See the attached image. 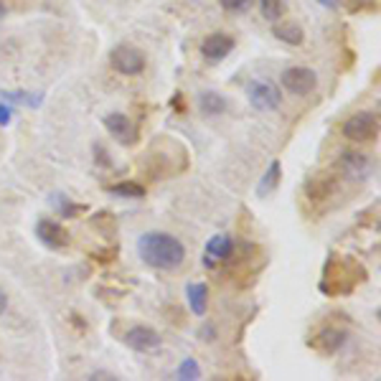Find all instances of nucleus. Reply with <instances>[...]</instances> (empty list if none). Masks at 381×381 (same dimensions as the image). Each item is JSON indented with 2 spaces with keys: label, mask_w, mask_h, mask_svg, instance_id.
Segmentation results:
<instances>
[{
  "label": "nucleus",
  "mask_w": 381,
  "mask_h": 381,
  "mask_svg": "<svg viewBox=\"0 0 381 381\" xmlns=\"http://www.w3.org/2000/svg\"><path fill=\"white\" fill-rule=\"evenodd\" d=\"M6 305H8V297H6V292H0V313L6 310Z\"/></svg>",
  "instance_id": "27"
},
{
  "label": "nucleus",
  "mask_w": 381,
  "mask_h": 381,
  "mask_svg": "<svg viewBox=\"0 0 381 381\" xmlns=\"http://www.w3.org/2000/svg\"><path fill=\"white\" fill-rule=\"evenodd\" d=\"M0 10H3V6H0Z\"/></svg>",
  "instance_id": "28"
},
{
  "label": "nucleus",
  "mask_w": 381,
  "mask_h": 381,
  "mask_svg": "<svg viewBox=\"0 0 381 381\" xmlns=\"http://www.w3.org/2000/svg\"><path fill=\"white\" fill-rule=\"evenodd\" d=\"M343 138L353 142H369L379 135V115L376 112H356L341 127Z\"/></svg>",
  "instance_id": "4"
},
{
  "label": "nucleus",
  "mask_w": 381,
  "mask_h": 381,
  "mask_svg": "<svg viewBox=\"0 0 381 381\" xmlns=\"http://www.w3.org/2000/svg\"><path fill=\"white\" fill-rule=\"evenodd\" d=\"M109 66L117 71V74H124V77H135V74H140L145 69V54H142L140 48L135 46H115L109 51Z\"/></svg>",
  "instance_id": "5"
},
{
  "label": "nucleus",
  "mask_w": 381,
  "mask_h": 381,
  "mask_svg": "<svg viewBox=\"0 0 381 381\" xmlns=\"http://www.w3.org/2000/svg\"><path fill=\"white\" fill-rule=\"evenodd\" d=\"M138 254L148 267L153 270H163L173 272L183 265L186 259V247L180 244L173 234L165 232H148L138 239Z\"/></svg>",
  "instance_id": "1"
},
{
  "label": "nucleus",
  "mask_w": 381,
  "mask_h": 381,
  "mask_svg": "<svg viewBox=\"0 0 381 381\" xmlns=\"http://www.w3.org/2000/svg\"><path fill=\"white\" fill-rule=\"evenodd\" d=\"M366 280V270L358 265L356 259L341 257V254H331L323 270V280H320V292L335 297V295H351L353 290Z\"/></svg>",
  "instance_id": "2"
},
{
  "label": "nucleus",
  "mask_w": 381,
  "mask_h": 381,
  "mask_svg": "<svg viewBox=\"0 0 381 381\" xmlns=\"http://www.w3.org/2000/svg\"><path fill=\"white\" fill-rule=\"evenodd\" d=\"M282 86L290 94H310L318 86V74L308 66H290L282 74Z\"/></svg>",
  "instance_id": "7"
},
{
  "label": "nucleus",
  "mask_w": 381,
  "mask_h": 381,
  "mask_svg": "<svg viewBox=\"0 0 381 381\" xmlns=\"http://www.w3.org/2000/svg\"><path fill=\"white\" fill-rule=\"evenodd\" d=\"M346 338H349L346 323H338L335 315H331L326 323H320V326L315 328V333L308 338V346H310L315 353H320V356H333V353H338V351L343 349Z\"/></svg>",
  "instance_id": "3"
},
{
  "label": "nucleus",
  "mask_w": 381,
  "mask_h": 381,
  "mask_svg": "<svg viewBox=\"0 0 381 381\" xmlns=\"http://www.w3.org/2000/svg\"><path fill=\"white\" fill-rule=\"evenodd\" d=\"M234 254V239L229 234H216L211 236L209 244H206V257H214V259H229Z\"/></svg>",
  "instance_id": "16"
},
{
  "label": "nucleus",
  "mask_w": 381,
  "mask_h": 381,
  "mask_svg": "<svg viewBox=\"0 0 381 381\" xmlns=\"http://www.w3.org/2000/svg\"><path fill=\"white\" fill-rule=\"evenodd\" d=\"M36 236H39L48 249H64L69 244V232L62 224H56L51 219H41L36 224Z\"/></svg>",
  "instance_id": "11"
},
{
  "label": "nucleus",
  "mask_w": 381,
  "mask_h": 381,
  "mask_svg": "<svg viewBox=\"0 0 381 381\" xmlns=\"http://www.w3.org/2000/svg\"><path fill=\"white\" fill-rule=\"evenodd\" d=\"M234 51V39L229 36V33H221V31H216V33H209L206 39H203V44H201V54H203V59L206 62H224L226 56L232 54Z\"/></svg>",
  "instance_id": "9"
},
{
  "label": "nucleus",
  "mask_w": 381,
  "mask_h": 381,
  "mask_svg": "<svg viewBox=\"0 0 381 381\" xmlns=\"http://www.w3.org/2000/svg\"><path fill=\"white\" fill-rule=\"evenodd\" d=\"M186 297H188V308L194 310V315H206V310H209V285H203V282H188Z\"/></svg>",
  "instance_id": "14"
},
{
  "label": "nucleus",
  "mask_w": 381,
  "mask_h": 381,
  "mask_svg": "<svg viewBox=\"0 0 381 381\" xmlns=\"http://www.w3.org/2000/svg\"><path fill=\"white\" fill-rule=\"evenodd\" d=\"M107 191H109V194H115V196H127V198H142V196H145V188H142L140 183H135V180L112 183Z\"/></svg>",
  "instance_id": "19"
},
{
  "label": "nucleus",
  "mask_w": 381,
  "mask_h": 381,
  "mask_svg": "<svg viewBox=\"0 0 381 381\" xmlns=\"http://www.w3.org/2000/svg\"><path fill=\"white\" fill-rule=\"evenodd\" d=\"M259 8H262V16L267 18V21H272V24H277L282 16H285V0H259Z\"/></svg>",
  "instance_id": "20"
},
{
  "label": "nucleus",
  "mask_w": 381,
  "mask_h": 381,
  "mask_svg": "<svg viewBox=\"0 0 381 381\" xmlns=\"http://www.w3.org/2000/svg\"><path fill=\"white\" fill-rule=\"evenodd\" d=\"M104 127L109 130V135H115L117 142L122 145H133L138 140V130L133 127L130 117L122 115V112H112V115L104 117Z\"/></svg>",
  "instance_id": "10"
},
{
  "label": "nucleus",
  "mask_w": 381,
  "mask_h": 381,
  "mask_svg": "<svg viewBox=\"0 0 381 381\" xmlns=\"http://www.w3.org/2000/svg\"><path fill=\"white\" fill-rule=\"evenodd\" d=\"M56 209L62 211L64 216H79V214L84 211V206H79V203H71L69 198H66L64 203H56Z\"/></svg>",
  "instance_id": "24"
},
{
  "label": "nucleus",
  "mask_w": 381,
  "mask_h": 381,
  "mask_svg": "<svg viewBox=\"0 0 381 381\" xmlns=\"http://www.w3.org/2000/svg\"><path fill=\"white\" fill-rule=\"evenodd\" d=\"M280 178H282V165H280V160H272V163H270V168H267V173H265V178L259 180L257 194L259 196H267L270 191H275V188H277V183H280Z\"/></svg>",
  "instance_id": "17"
},
{
  "label": "nucleus",
  "mask_w": 381,
  "mask_h": 381,
  "mask_svg": "<svg viewBox=\"0 0 381 381\" xmlns=\"http://www.w3.org/2000/svg\"><path fill=\"white\" fill-rule=\"evenodd\" d=\"M198 107H201L203 115H221L226 109V100L216 92H203L198 97Z\"/></svg>",
  "instance_id": "18"
},
{
  "label": "nucleus",
  "mask_w": 381,
  "mask_h": 381,
  "mask_svg": "<svg viewBox=\"0 0 381 381\" xmlns=\"http://www.w3.org/2000/svg\"><path fill=\"white\" fill-rule=\"evenodd\" d=\"M335 191V176L333 173H315L305 180V198L310 201H326Z\"/></svg>",
  "instance_id": "12"
},
{
  "label": "nucleus",
  "mask_w": 381,
  "mask_h": 381,
  "mask_svg": "<svg viewBox=\"0 0 381 381\" xmlns=\"http://www.w3.org/2000/svg\"><path fill=\"white\" fill-rule=\"evenodd\" d=\"M254 0H219V6L226 10V13H244V10L252 8Z\"/></svg>",
  "instance_id": "23"
},
{
  "label": "nucleus",
  "mask_w": 381,
  "mask_h": 381,
  "mask_svg": "<svg viewBox=\"0 0 381 381\" xmlns=\"http://www.w3.org/2000/svg\"><path fill=\"white\" fill-rule=\"evenodd\" d=\"M176 376H178V379H191V381L201 379V366L196 364V358H183L180 366L176 369Z\"/></svg>",
  "instance_id": "21"
},
{
  "label": "nucleus",
  "mask_w": 381,
  "mask_h": 381,
  "mask_svg": "<svg viewBox=\"0 0 381 381\" xmlns=\"http://www.w3.org/2000/svg\"><path fill=\"white\" fill-rule=\"evenodd\" d=\"M0 100L6 102V104H33V107H39L41 104V97H28L26 92H0Z\"/></svg>",
  "instance_id": "22"
},
{
  "label": "nucleus",
  "mask_w": 381,
  "mask_h": 381,
  "mask_svg": "<svg viewBox=\"0 0 381 381\" xmlns=\"http://www.w3.org/2000/svg\"><path fill=\"white\" fill-rule=\"evenodd\" d=\"M247 97H249V102H252V107H257V109H277L282 104L280 89H277L272 82H267V79H254V82H249Z\"/></svg>",
  "instance_id": "6"
},
{
  "label": "nucleus",
  "mask_w": 381,
  "mask_h": 381,
  "mask_svg": "<svg viewBox=\"0 0 381 381\" xmlns=\"http://www.w3.org/2000/svg\"><path fill=\"white\" fill-rule=\"evenodd\" d=\"M115 254H117V247H109L107 252H97V254H94V259H97V262H112V259H115Z\"/></svg>",
  "instance_id": "26"
},
{
  "label": "nucleus",
  "mask_w": 381,
  "mask_h": 381,
  "mask_svg": "<svg viewBox=\"0 0 381 381\" xmlns=\"http://www.w3.org/2000/svg\"><path fill=\"white\" fill-rule=\"evenodd\" d=\"M124 346H130L133 351H140V353H148V351H156L160 349V333H158L156 328H148V326H135L130 328L127 333H124Z\"/></svg>",
  "instance_id": "8"
},
{
  "label": "nucleus",
  "mask_w": 381,
  "mask_h": 381,
  "mask_svg": "<svg viewBox=\"0 0 381 381\" xmlns=\"http://www.w3.org/2000/svg\"><path fill=\"white\" fill-rule=\"evenodd\" d=\"M275 39L282 41V44H288V46H300L305 41V31L300 24H292V21H285V24H275L272 28Z\"/></svg>",
  "instance_id": "15"
},
{
  "label": "nucleus",
  "mask_w": 381,
  "mask_h": 381,
  "mask_svg": "<svg viewBox=\"0 0 381 381\" xmlns=\"http://www.w3.org/2000/svg\"><path fill=\"white\" fill-rule=\"evenodd\" d=\"M13 120V107L10 104H0V124H10Z\"/></svg>",
  "instance_id": "25"
},
{
  "label": "nucleus",
  "mask_w": 381,
  "mask_h": 381,
  "mask_svg": "<svg viewBox=\"0 0 381 381\" xmlns=\"http://www.w3.org/2000/svg\"><path fill=\"white\" fill-rule=\"evenodd\" d=\"M341 165H343V171H346V176H349V178H356V180H366L373 171V165L366 153H343Z\"/></svg>",
  "instance_id": "13"
}]
</instances>
